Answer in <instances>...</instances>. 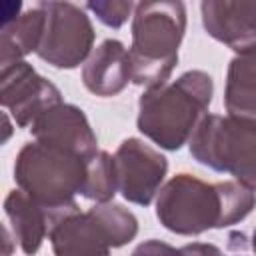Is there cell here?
<instances>
[{"mask_svg": "<svg viewBox=\"0 0 256 256\" xmlns=\"http://www.w3.org/2000/svg\"><path fill=\"white\" fill-rule=\"evenodd\" d=\"M256 208V192L236 180L204 182L192 174H176L156 196V218L180 236H198L212 228L242 222Z\"/></svg>", "mask_w": 256, "mask_h": 256, "instance_id": "1", "label": "cell"}, {"mask_svg": "<svg viewBox=\"0 0 256 256\" xmlns=\"http://www.w3.org/2000/svg\"><path fill=\"white\" fill-rule=\"evenodd\" d=\"M212 96V76L204 70H188L172 82L142 92L136 126L156 146L180 150L208 114Z\"/></svg>", "mask_w": 256, "mask_h": 256, "instance_id": "2", "label": "cell"}, {"mask_svg": "<svg viewBox=\"0 0 256 256\" xmlns=\"http://www.w3.org/2000/svg\"><path fill=\"white\" fill-rule=\"evenodd\" d=\"M186 32V6L180 0L140 2L132 14L130 66L132 82L156 88L168 82L178 64V48Z\"/></svg>", "mask_w": 256, "mask_h": 256, "instance_id": "3", "label": "cell"}, {"mask_svg": "<svg viewBox=\"0 0 256 256\" xmlns=\"http://www.w3.org/2000/svg\"><path fill=\"white\" fill-rule=\"evenodd\" d=\"M86 160L54 144L26 142L14 162V180L50 212H64L78 206L74 196L82 192Z\"/></svg>", "mask_w": 256, "mask_h": 256, "instance_id": "4", "label": "cell"}, {"mask_svg": "<svg viewBox=\"0 0 256 256\" xmlns=\"http://www.w3.org/2000/svg\"><path fill=\"white\" fill-rule=\"evenodd\" d=\"M192 158L256 192V122L206 114L188 142Z\"/></svg>", "mask_w": 256, "mask_h": 256, "instance_id": "5", "label": "cell"}, {"mask_svg": "<svg viewBox=\"0 0 256 256\" xmlns=\"http://www.w3.org/2000/svg\"><path fill=\"white\" fill-rule=\"evenodd\" d=\"M46 28L38 58L54 68L72 70L88 60L94 50V26L84 8L72 2H44Z\"/></svg>", "mask_w": 256, "mask_h": 256, "instance_id": "6", "label": "cell"}, {"mask_svg": "<svg viewBox=\"0 0 256 256\" xmlns=\"http://www.w3.org/2000/svg\"><path fill=\"white\" fill-rule=\"evenodd\" d=\"M0 102L20 128H30L42 114L62 102L56 84L40 76L26 60L2 68Z\"/></svg>", "mask_w": 256, "mask_h": 256, "instance_id": "7", "label": "cell"}, {"mask_svg": "<svg viewBox=\"0 0 256 256\" xmlns=\"http://www.w3.org/2000/svg\"><path fill=\"white\" fill-rule=\"evenodd\" d=\"M114 162L122 198L138 206H148L164 184L168 172L166 156L140 138H126L118 146Z\"/></svg>", "mask_w": 256, "mask_h": 256, "instance_id": "8", "label": "cell"}, {"mask_svg": "<svg viewBox=\"0 0 256 256\" xmlns=\"http://www.w3.org/2000/svg\"><path fill=\"white\" fill-rule=\"evenodd\" d=\"M54 256H110L112 240L94 208H74L54 220L48 232Z\"/></svg>", "mask_w": 256, "mask_h": 256, "instance_id": "9", "label": "cell"}, {"mask_svg": "<svg viewBox=\"0 0 256 256\" xmlns=\"http://www.w3.org/2000/svg\"><path fill=\"white\" fill-rule=\"evenodd\" d=\"M200 14L204 30L214 40L236 54L256 50V2L204 0Z\"/></svg>", "mask_w": 256, "mask_h": 256, "instance_id": "10", "label": "cell"}, {"mask_svg": "<svg viewBox=\"0 0 256 256\" xmlns=\"http://www.w3.org/2000/svg\"><path fill=\"white\" fill-rule=\"evenodd\" d=\"M30 132L34 140L60 146L82 158H90L98 152L96 134L82 108L74 104H56L30 126Z\"/></svg>", "mask_w": 256, "mask_h": 256, "instance_id": "11", "label": "cell"}, {"mask_svg": "<svg viewBox=\"0 0 256 256\" xmlns=\"http://www.w3.org/2000/svg\"><path fill=\"white\" fill-rule=\"evenodd\" d=\"M82 82L94 96L110 98L120 94L132 82L130 54L116 38L100 42L82 66Z\"/></svg>", "mask_w": 256, "mask_h": 256, "instance_id": "12", "label": "cell"}, {"mask_svg": "<svg viewBox=\"0 0 256 256\" xmlns=\"http://www.w3.org/2000/svg\"><path fill=\"white\" fill-rule=\"evenodd\" d=\"M78 208V206H74ZM70 208V210H74ZM70 210L64 212H50L48 208H44L42 204H38L36 200H32L26 192L18 190H10L6 200H4V214L8 218V224L12 228L14 240L20 244L22 252L26 256H34L44 238L50 232V226L54 224V220Z\"/></svg>", "mask_w": 256, "mask_h": 256, "instance_id": "13", "label": "cell"}, {"mask_svg": "<svg viewBox=\"0 0 256 256\" xmlns=\"http://www.w3.org/2000/svg\"><path fill=\"white\" fill-rule=\"evenodd\" d=\"M46 28V8L44 2H36L22 14L14 16L10 22L2 24L0 32V64L10 66L24 60V56L38 52Z\"/></svg>", "mask_w": 256, "mask_h": 256, "instance_id": "14", "label": "cell"}, {"mask_svg": "<svg viewBox=\"0 0 256 256\" xmlns=\"http://www.w3.org/2000/svg\"><path fill=\"white\" fill-rule=\"evenodd\" d=\"M224 106L230 116L256 122V50L236 54L226 72Z\"/></svg>", "mask_w": 256, "mask_h": 256, "instance_id": "15", "label": "cell"}, {"mask_svg": "<svg viewBox=\"0 0 256 256\" xmlns=\"http://www.w3.org/2000/svg\"><path fill=\"white\" fill-rule=\"evenodd\" d=\"M118 192V176L114 156L106 150H98L86 160V178L80 196L94 200L96 204L112 202Z\"/></svg>", "mask_w": 256, "mask_h": 256, "instance_id": "16", "label": "cell"}, {"mask_svg": "<svg viewBox=\"0 0 256 256\" xmlns=\"http://www.w3.org/2000/svg\"><path fill=\"white\" fill-rule=\"evenodd\" d=\"M94 212L100 216L104 228L110 234L112 248H120L128 242H132L138 234V218L124 206L116 202H104V204H94Z\"/></svg>", "mask_w": 256, "mask_h": 256, "instance_id": "17", "label": "cell"}, {"mask_svg": "<svg viewBox=\"0 0 256 256\" xmlns=\"http://www.w3.org/2000/svg\"><path fill=\"white\" fill-rule=\"evenodd\" d=\"M86 8L108 28H120L130 14H134L136 4L130 0H90Z\"/></svg>", "mask_w": 256, "mask_h": 256, "instance_id": "18", "label": "cell"}, {"mask_svg": "<svg viewBox=\"0 0 256 256\" xmlns=\"http://www.w3.org/2000/svg\"><path fill=\"white\" fill-rule=\"evenodd\" d=\"M130 256H186L182 252V248H174L162 240H146L142 244H138Z\"/></svg>", "mask_w": 256, "mask_h": 256, "instance_id": "19", "label": "cell"}, {"mask_svg": "<svg viewBox=\"0 0 256 256\" xmlns=\"http://www.w3.org/2000/svg\"><path fill=\"white\" fill-rule=\"evenodd\" d=\"M182 252L186 256H228L218 246L208 244V242H192V244H186V246H182Z\"/></svg>", "mask_w": 256, "mask_h": 256, "instance_id": "20", "label": "cell"}, {"mask_svg": "<svg viewBox=\"0 0 256 256\" xmlns=\"http://www.w3.org/2000/svg\"><path fill=\"white\" fill-rule=\"evenodd\" d=\"M4 140H8V136H10V122H8V114H4Z\"/></svg>", "mask_w": 256, "mask_h": 256, "instance_id": "21", "label": "cell"}, {"mask_svg": "<svg viewBox=\"0 0 256 256\" xmlns=\"http://www.w3.org/2000/svg\"><path fill=\"white\" fill-rule=\"evenodd\" d=\"M252 248H254V252H256V228H254V232H252Z\"/></svg>", "mask_w": 256, "mask_h": 256, "instance_id": "22", "label": "cell"}]
</instances>
